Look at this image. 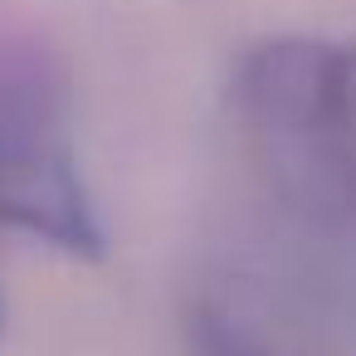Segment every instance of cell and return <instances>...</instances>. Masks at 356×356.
<instances>
[{
    "label": "cell",
    "mask_w": 356,
    "mask_h": 356,
    "mask_svg": "<svg viewBox=\"0 0 356 356\" xmlns=\"http://www.w3.org/2000/svg\"><path fill=\"white\" fill-rule=\"evenodd\" d=\"M0 225L40 234L69 254H98L103 229L59 132L49 79L0 59Z\"/></svg>",
    "instance_id": "7a4b0ae2"
},
{
    "label": "cell",
    "mask_w": 356,
    "mask_h": 356,
    "mask_svg": "<svg viewBox=\"0 0 356 356\" xmlns=\"http://www.w3.org/2000/svg\"><path fill=\"white\" fill-rule=\"evenodd\" d=\"M191 356H278L234 307L200 302L191 312Z\"/></svg>",
    "instance_id": "3957f363"
},
{
    "label": "cell",
    "mask_w": 356,
    "mask_h": 356,
    "mask_svg": "<svg viewBox=\"0 0 356 356\" xmlns=\"http://www.w3.org/2000/svg\"><path fill=\"white\" fill-rule=\"evenodd\" d=\"M0 322H6V302H0Z\"/></svg>",
    "instance_id": "277c9868"
},
{
    "label": "cell",
    "mask_w": 356,
    "mask_h": 356,
    "mask_svg": "<svg viewBox=\"0 0 356 356\" xmlns=\"http://www.w3.org/2000/svg\"><path fill=\"white\" fill-rule=\"evenodd\" d=\"M229 132L293 249L356 283V44H254L229 79Z\"/></svg>",
    "instance_id": "6da1fadb"
}]
</instances>
